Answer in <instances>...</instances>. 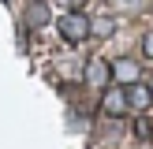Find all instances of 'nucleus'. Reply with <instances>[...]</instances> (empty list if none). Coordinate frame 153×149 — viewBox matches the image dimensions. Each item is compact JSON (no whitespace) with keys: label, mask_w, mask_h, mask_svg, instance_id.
I'll return each instance as SVG.
<instances>
[{"label":"nucleus","mask_w":153,"mask_h":149,"mask_svg":"<svg viewBox=\"0 0 153 149\" xmlns=\"http://www.w3.org/2000/svg\"><path fill=\"white\" fill-rule=\"evenodd\" d=\"M60 37H64L67 45H82L90 37V19L79 11V7H71V11L60 19Z\"/></svg>","instance_id":"1"},{"label":"nucleus","mask_w":153,"mask_h":149,"mask_svg":"<svg viewBox=\"0 0 153 149\" xmlns=\"http://www.w3.org/2000/svg\"><path fill=\"white\" fill-rule=\"evenodd\" d=\"M82 82L94 86V89H105V86L112 82V63H108V60H101V56L86 60V67H82Z\"/></svg>","instance_id":"2"},{"label":"nucleus","mask_w":153,"mask_h":149,"mask_svg":"<svg viewBox=\"0 0 153 149\" xmlns=\"http://www.w3.org/2000/svg\"><path fill=\"white\" fill-rule=\"evenodd\" d=\"M101 112H105V116H112V119L127 116V112H131V104H127V86H105Z\"/></svg>","instance_id":"3"},{"label":"nucleus","mask_w":153,"mask_h":149,"mask_svg":"<svg viewBox=\"0 0 153 149\" xmlns=\"http://www.w3.org/2000/svg\"><path fill=\"white\" fill-rule=\"evenodd\" d=\"M49 4L45 0H30L26 4V15H22V22H26V30H41V26H49Z\"/></svg>","instance_id":"4"},{"label":"nucleus","mask_w":153,"mask_h":149,"mask_svg":"<svg viewBox=\"0 0 153 149\" xmlns=\"http://www.w3.org/2000/svg\"><path fill=\"white\" fill-rule=\"evenodd\" d=\"M127 104H131L134 112H146L153 104V86H142V82H131L127 86Z\"/></svg>","instance_id":"5"},{"label":"nucleus","mask_w":153,"mask_h":149,"mask_svg":"<svg viewBox=\"0 0 153 149\" xmlns=\"http://www.w3.org/2000/svg\"><path fill=\"white\" fill-rule=\"evenodd\" d=\"M112 78L120 82V86H131V82H138V63H134V60H116V63H112Z\"/></svg>","instance_id":"6"},{"label":"nucleus","mask_w":153,"mask_h":149,"mask_svg":"<svg viewBox=\"0 0 153 149\" xmlns=\"http://www.w3.org/2000/svg\"><path fill=\"white\" fill-rule=\"evenodd\" d=\"M112 7L116 11H127V15H138V11L149 7V0H112Z\"/></svg>","instance_id":"7"},{"label":"nucleus","mask_w":153,"mask_h":149,"mask_svg":"<svg viewBox=\"0 0 153 149\" xmlns=\"http://www.w3.org/2000/svg\"><path fill=\"white\" fill-rule=\"evenodd\" d=\"M112 30H116V19H108V15L90 22V34H97V37H112Z\"/></svg>","instance_id":"8"},{"label":"nucleus","mask_w":153,"mask_h":149,"mask_svg":"<svg viewBox=\"0 0 153 149\" xmlns=\"http://www.w3.org/2000/svg\"><path fill=\"white\" fill-rule=\"evenodd\" d=\"M142 52H146V56L153 60V30H149V34H146V37H142Z\"/></svg>","instance_id":"9"},{"label":"nucleus","mask_w":153,"mask_h":149,"mask_svg":"<svg viewBox=\"0 0 153 149\" xmlns=\"http://www.w3.org/2000/svg\"><path fill=\"white\" fill-rule=\"evenodd\" d=\"M64 4H67V7H82L86 0H64Z\"/></svg>","instance_id":"10"}]
</instances>
